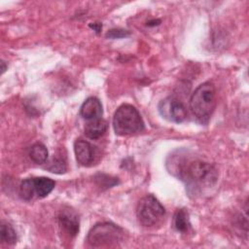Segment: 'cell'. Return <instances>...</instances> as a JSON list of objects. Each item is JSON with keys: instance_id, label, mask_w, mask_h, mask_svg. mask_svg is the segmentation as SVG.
<instances>
[{"instance_id": "6da1fadb", "label": "cell", "mask_w": 249, "mask_h": 249, "mask_svg": "<svg viewBox=\"0 0 249 249\" xmlns=\"http://www.w3.org/2000/svg\"><path fill=\"white\" fill-rule=\"evenodd\" d=\"M167 165H171L170 173L185 183L189 196H198L212 188L218 180L216 167L205 160L186 157L185 155L171 156Z\"/></svg>"}, {"instance_id": "7a4b0ae2", "label": "cell", "mask_w": 249, "mask_h": 249, "mask_svg": "<svg viewBox=\"0 0 249 249\" xmlns=\"http://www.w3.org/2000/svg\"><path fill=\"white\" fill-rule=\"evenodd\" d=\"M216 106V89L211 82L200 84L190 98V108L200 124H207Z\"/></svg>"}, {"instance_id": "3957f363", "label": "cell", "mask_w": 249, "mask_h": 249, "mask_svg": "<svg viewBox=\"0 0 249 249\" xmlns=\"http://www.w3.org/2000/svg\"><path fill=\"white\" fill-rule=\"evenodd\" d=\"M113 127L116 134L124 136L141 132L145 124L140 113L134 106L122 104L114 114Z\"/></svg>"}, {"instance_id": "277c9868", "label": "cell", "mask_w": 249, "mask_h": 249, "mask_svg": "<svg viewBox=\"0 0 249 249\" xmlns=\"http://www.w3.org/2000/svg\"><path fill=\"white\" fill-rule=\"evenodd\" d=\"M124 230L110 222L94 225L87 236L88 243L95 248L118 246L124 240Z\"/></svg>"}, {"instance_id": "5b68a950", "label": "cell", "mask_w": 249, "mask_h": 249, "mask_svg": "<svg viewBox=\"0 0 249 249\" xmlns=\"http://www.w3.org/2000/svg\"><path fill=\"white\" fill-rule=\"evenodd\" d=\"M165 216V209L157 197L147 195L142 197L136 206V217L139 224L150 228L161 222Z\"/></svg>"}, {"instance_id": "8992f818", "label": "cell", "mask_w": 249, "mask_h": 249, "mask_svg": "<svg viewBox=\"0 0 249 249\" xmlns=\"http://www.w3.org/2000/svg\"><path fill=\"white\" fill-rule=\"evenodd\" d=\"M55 182L48 177H33L24 179L18 189L19 196L24 200L43 198L54 189Z\"/></svg>"}, {"instance_id": "52a82bcc", "label": "cell", "mask_w": 249, "mask_h": 249, "mask_svg": "<svg viewBox=\"0 0 249 249\" xmlns=\"http://www.w3.org/2000/svg\"><path fill=\"white\" fill-rule=\"evenodd\" d=\"M159 111L161 116L176 124L183 123L187 118V109L178 99L167 97L159 104Z\"/></svg>"}, {"instance_id": "ba28073f", "label": "cell", "mask_w": 249, "mask_h": 249, "mask_svg": "<svg viewBox=\"0 0 249 249\" xmlns=\"http://www.w3.org/2000/svg\"><path fill=\"white\" fill-rule=\"evenodd\" d=\"M57 221L59 227H61L70 237L76 236L79 232L80 220L78 214L73 209L69 207L63 208L57 216Z\"/></svg>"}, {"instance_id": "9c48e42d", "label": "cell", "mask_w": 249, "mask_h": 249, "mask_svg": "<svg viewBox=\"0 0 249 249\" xmlns=\"http://www.w3.org/2000/svg\"><path fill=\"white\" fill-rule=\"evenodd\" d=\"M74 152L78 163L83 166L91 165L95 160V147L85 139H76L74 142Z\"/></svg>"}, {"instance_id": "30bf717a", "label": "cell", "mask_w": 249, "mask_h": 249, "mask_svg": "<svg viewBox=\"0 0 249 249\" xmlns=\"http://www.w3.org/2000/svg\"><path fill=\"white\" fill-rule=\"evenodd\" d=\"M103 113L102 104L100 100L94 96H90L87 98L81 108H80V115L82 118L86 120H95L99 119Z\"/></svg>"}, {"instance_id": "8fae6325", "label": "cell", "mask_w": 249, "mask_h": 249, "mask_svg": "<svg viewBox=\"0 0 249 249\" xmlns=\"http://www.w3.org/2000/svg\"><path fill=\"white\" fill-rule=\"evenodd\" d=\"M108 124L105 120L99 118L95 120H91L85 125V135L92 140L100 138L107 130Z\"/></svg>"}, {"instance_id": "7c38bea8", "label": "cell", "mask_w": 249, "mask_h": 249, "mask_svg": "<svg viewBox=\"0 0 249 249\" xmlns=\"http://www.w3.org/2000/svg\"><path fill=\"white\" fill-rule=\"evenodd\" d=\"M173 226L175 230L179 232L186 233L191 228V223H190V218H189V213L186 209L181 208L177 209L174 217H173Z\"/></svg>"}, {"instance_id": "4fadbf2b", "label": "cell", "mask_w": 249, "mask_h": 249, "mask_svg": "<svg viewBox=\"0 0 249 249\" xmlns=\"http://www.w3.org/2000/svg\"><path fill=\"white\" fill-rule=\"evenodd\" d=\"M29 157L35 163L43 164L48 160L49 152H48L47 147L43 143L37 142L31 146L30 152H29Z\"/></svg>"}, {"instance_id": "5bb4252c", "label": "cell", "mask_w": 249, "mask_h": 249, "mask_svg": "<svg viewBox=\"0 0 249 249\" xmlns=\"http://www.w3.org/2000/svg\"><path fill=\"white\" fill-rule=\"evenodd\" d=\"M0 238L1 242L7 245H14L18 240L17 232L13 226L7 222L2 221L0 226Z\"/></svg>"}, {"instance_id": "9a60e30c", "label": "cell", "mask_w": 249, "mask_h": 249, "mask_svg": "<svg viewBox=\"0 0 249 249\" xmlns=\"http://www.w3.org/2000/svg\"><path fill=\"white\" fill-rule=\"evenodd\" d=\"M46 169L50 170L53 173L61 174L66 171V163L65 161L60 158H53L49 165L46 167Z\"/></svg>"}, {"instance_id": "2e32d148", "label": "cell", "mask_w": 249, "mask_h": 249, "mask_svg": "<svg viewBox=\"0 0 249 249\" xmlns=\"http://www.w3.org/2000/svg\"><path fill=\"white\" fill-rule=\"evenodd\" d=\"M129 34H130V32L128 30H124V29H121V28H115V29L109 30L106 34V37L110 38V39H119V38L126 37Z\"/></svg>"}, {"instance_id": "e0dca14e", "label": "cell", "mask_w": 249, "mask_h": 249, "mask_svg": "<svg viewBox=\"0 0 249 249\" xmlns=\"http://www.w3.org/2000/svg\"><path fill=\"white\" fill-rule=\"evenodd\" d=\"M95 180L98 184V186H101L103 185V183H107V185L110 187L118 184V179L117 178H111L107 175H104V174H98L95 176Z\"/></svg>"}, {"instance_id": "ac0fdd59", "label": "cell", "mask_w": 249, "mask_h": 249, "mask_svg": "<svg viewBox=\"0 0 249 249\" xmlns=\"http://www.w3.org/2000/svg\"><path fill=\"white\" fill-rule=\"evenodd\" d=\"M89 27L90 28H92L96 33H99L100 32V30H101V28H102V24H100V23H90L89 24Z\"/></svg>"}, {"instance_id": "d6986e66", "label": "cell", "mask_w": 249, "mask_h": 249, "mask_svg": "<svg viewBox=\"0 0 249 249\" xmlns=\"http://www.w3.org/2000/svg\"><path fill=\"white\" fill-rule=\"evenodd\" d=\"M160 20H153L152 22L149 21V22L147 23V25H149V26H155V25L160 24Z\"/></svg>"}, {"instance_id": "ffe728a7", "label": "cell", "mask_w": 249, "mask_h": 249, "mask_svg": "<svg viewBox=\"0 0 249 249\" xmlns=\"http://www.w3.org/2000/svg\"><path fill=\"white\" fill-rule=\"evenodd\" d=\"M1 65H2V68H1V70H2V73L6 70V66H5V61H1Z\"/></svg>"}]
</instances>
